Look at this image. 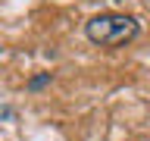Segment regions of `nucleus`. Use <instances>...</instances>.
Wrapping results in <instances>:
<instances>
[{"label": "nucleus", "mask_w": 150, "mask_h": 141, "mask_svg": "<svg viewBox=\"0 0 150 141\" xmlns=\"http://www.w3.org/2000/svg\"><path fill=\"white\" fill-rule=\"evenodd\" d=\"M138 19L125 16V13H100V16L88 19L84 25V35L91 44H100V47H119V44H128L138 38Z\"/></svg>", "instance_id": "obj_1"}, {"label": "nucleus", "mask_w": 150, "mask_h": 141, "mask_svg": "<svg viewBox=\"0 0 150 141\" xmlns=\"http://www.w3.org/2000/svg\"><path fill=\"white\" fill-rule=\"evenodd\" d=\"M9 119H16V110L13 107H0V122H9Z\"/></svg>", "instance_id": "obj_3"}, {"label": "nucleus", "mask_w": 150, "mask_h": 141, "mask_svg": "<svg viewBox=\"0 0 150 141\" xmlns=\"http://www.w3.org/2000/svg\"><path fill=\"white\" fill-rule=\"evenodd\" d=\"M50 78H53L50 72H41V75H35V78L28 82V91H41L44 85H50Z\"/></svg>", "instance_id": "obj_2"}]
</instances>
